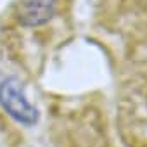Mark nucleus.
Returning <instances> with one entry per match:
<instances>
[{
    "label": "nucleus",
    "instance_id": "nucleus-1",
    "mask_svg": "<svg viewBox=\"0 0 147 147\" xmlns=\"http://www.w3.org/2000/svg\"><path fill=\"white\" fill-rule=\"evenodd\" d=\"M73 0H12L2 19V35L14 55L30 62L69 31Z\"/></svg>",
    "mask_w": 147,
    "mask_h": 147
},
{
    "label": "nucleus",
    "instance_id": "nucleus-2",
    "mask_svg": "<svg viewBox=\"0 0 147 147\" xmlns=\"http://www.w3.org/2000/svg\"><path fill=\"white\" fill-rule=\"evenodd\" d=\"M116 125L125 147H147V54L130 62L119 78Z\"/></svg>",
    "mask_w": 147,
    "mask_h": 147
},
{
    "label": "nucleus",
    "instance_id": "nucleus-3",
    "mask_svg": "<svg viewBox=\"0 0 147 147\" xmlns=\"http://www.w3.org/2000/svg\"><path fill=\"white\" fill-rule=\"evenodd\" d=\"M95 23L126 49H147V0H95Z\"/></svg>",
    "mask_w": 147,
    "mask_h": 147
},
{
    "label": "nucleus",
    "instance_id": "nucleus-4",
    "mask_svg": "<svg viewBox=\"0 0 147 147\" xmlns=\"http://www.w3.org/2000/svg\"><path fill=\"white\" fill-rule=\"evenodd\" d=\"M0 104L12 118L24 125H33L38 118L36 109L24 97L18 78H7L0 83Z\"/></svg>",
    "mask_w": 147,
    "mask_h": 147
}]
</instances>
